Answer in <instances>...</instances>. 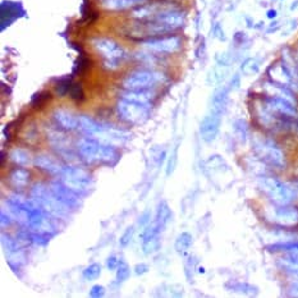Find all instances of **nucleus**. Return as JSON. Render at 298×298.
Listing matches in <instances>:
<instances>
[{
    "label": "nucleus",
    "mask_w": 298,
    "mask_h": 298,
    "mask_svg": "<svg viewBox=\"0 0 298 298\" xmlns=\"http://www.w3.org/2000/svg\"><path fill=\"white\" fill-rule=\"evenodd\" d=\"M77 150L82 160H84L87 164L113 166L120 159V154L116 146L104 144L92 137H83L78 141Z\"/></svg>",
    "instance_id": "nucleus-1"
},
{
    "label": "nucleus",
    "mask_w": 298,
    "mask_h": 298,
    "mask_svg": "<svg viewBox=\"0 0 298 298\" xmlns=\"http://www.w3.org/2000/svg\"><path fill=\"white\" fill-rule=\"evenodd\" d=\"M257 186L274 205H289L295 200L289 183H284L279 178L271 176L260 177L257 179Z\"/></svg>",
    "instance_id": "nucleus-2"
},
{
    "label": "nucleus",
    "mask_w": 298,
    "mask_h": 298,
    "mask_svg": "<svg viewBox=\"0 0 298 298\" xmlns=\"http://www.w3.org/2000/svg\"><path fill=\"white\" fill-rule=\"evenodd\" d=\"M31 199L35 201L42 210H45L49 215L53 217H66L69 214V210L66 205L60 202L54 193L51 192L50 187L42 184V183H36L31 190Z\"/></svg>",
    "instance_id": "nucleus-3"
},
{
    "label": "nucleus",
    "mask_w": 298,
    "mask_h": 298,
    "mask_svg": "<svg viewBox=\"0 0 298 298\" xmlns=\"http://www.w3.org/2000/svg\"><path fill=\"white\" fill-rule=\"evenodd\" d=\"M253 151L257 158L277 169H283L285 166V155L279 146L273 140L267 137L257 136L252 141Z\"/></svg>",
    "instance_id": "nucleus-4"
},
{
    "label": "nucleus",
    "mask_w": 298,
    "mask_h": 298,
    "mask_svg": "<svg viewBox=\"0 0 298 298\" xmlns=\"http://www.w3.org/2000/svg\"><path fill=\"white\" fill-rule=\"evenodd\" d=\"M92 46L104 58V66L106 69H116L120 66V62L126 56L124 49L113 39L96 37L92 40Z\"/></svg>",
    "instance_id": "nucleus-5"
},
{
    "label": "nucleus",
    "mask_w": 298,
    "mask_h": 298,
    "mask_svg": "<svg viewBox=\"0 0 298 298\" xmlns=\"http://www.w3.org/2000/svg\"><path fill=\"white\" fill-rule=\"evenodd\" d=\"M59 181L77 193H86L92 188L94 179L87 170L76 166H67L60 174Z\"/></svg>",
    "instance_id": "nucleus-6"
},
{
    "label": "nucleus",
    "mask_w": 298,
    "mask_h": 298,
    "mask_svg": "<svg viewBox=\"0 0 298 298\" xmlns=\"http://www.w3.org/2000/svg\"><path fill=\"white\" fill-rule=\"evenodd\" d=\"M116 109H118V114L120 118L130 124H142L150 116L149 104H140V102L130 101L126 99H120Z\"/></svg>",
    "instance_id": "nucleus-7"
},
{
    "label": "nucleus",
    "mask_w": 298,
    "mask_h": 298,
    "mask_svg": "<svg viewBox=\"0 0 298 298\" xmlns=\"http://www.w3.org/2000/svg\"><path fill=\"white\" fill-rule=\"evenodd\" d=\"M266 219L281 227H295L298 224V207L289 205H273L266 211Z\"/></svg>",
    "instance_id": "nucleus-8"
},
{
    "label": "nucleus",
    "mask_w": 298,
    "mask_h": 298,
    "mask_svg": "<svg viewBox=\"0 0 298 298\" xmlns=\"http://www.w3.org/2000/svg\"><path fill=\"white\" fill-rule=\"evenodd\" d=\"M158 73L152 70H136L133 73L128 74L124 81H123V88L130 90V91H136V90H150L152 86L156 84L159 81Z\"/></svg>",
    "instance_id": "nucleus-9"
},
{
    "label": "nucleus",
    "mask_w": 298,
    "mask_h": 298,
    "mask_svg": "<svg viewBox=\"0 0 298 298\" xmlns=\"http://www.w3.org/2000/svg\"><path fill=\"white\" fill-rule=\"evenodd\" d=\"M142 45L152 53L173 54L181 49L182 40L178 36H164V37H151L145 40Z\"/></svg>",
    "instance_id": "nucleus-10"
},
{
    "label": "nucleus",
    "mask_w": 298,
    "mask_h": 298,
    "mask_svg": "<svg viewBox=\"0 0 298 298\" xmlns=\"http://www.w3.org/2000/svg\"><path fill=\"white\" fill-rule=\"evenodd\" d=\"M150 21L158 22L160 25L168 27L170 31H174V30L184 25L186 14H184V12L176 9V8L165 7L162 12H159Z\"/></svg>",
    "instance_id": "nucleus-11"
},
{
    "label": "nucleus",
    "mask_w": 298,
    "mask_h": 298,
    "mask_svg": "<svg viewBox=\"0 0 298 298\" xmlns=\"http://www.w3.org/2000/svg\"><path fill=\"white\" fill-rule=\"evenodd\" d=\"M221 113L213 112L207 114L201 122L200 126V136L205 142H213L219 134L221 126Z\"/></svg>",
    "instance_id": "nucleus-12"
},
{
    "label": "nucleus",
    "mask_w": 298,
    "mask_h": 298,
    "mask_svg": "<svg viewBox=\"0 0 298 298\" xmlns=\"http://www.w3.org/2000/svg\"><path fill=\"white\" fill-rule=\"evenodd\" d=\"M50 190L54 193V196L60 201V202L66 205L68 209L70 210H74L77 209L81 205V201H80V193L74 192L73 190H70L69 187H67L64 183H62L60 181H56L50 184Z\"/></svg>",
    "instance_id": "nucleus-13"
},
{
    "label": "nucleus",
    "mask_w": 298,
    "mask_h": 298,
    "mask_svg": "<svg viewBox=\"0 0 298 298\" xmlns=\"http://www.w3.org/2000/svg\"><path fill=\"white\" fill-rule=\"evenodd\" d=\"M35 165L39 169L44 170L46 173H50L53 176H60L64 172V169L67 168L63 163L59 162L58 159L48 154H40L35 158Z\"/></svg>",
    "instance_id": "nucleus-14"
},
{
    "label": "nucleus",
    "mask_w": 298,
    "mask_h": 298,
    "mask_svg": "<svg viewBox=\"0 0 298 298\" xmlns=\"http://www.w3.org/2000/svg\"><path fill=\"white\" fill-rule=\"evenodd\" d=\"M54 120L58 127L64 131H76L78 130V116L76 114L67 110V109H56L53 114Z\"/></svg>",
    "instance_id": "nucleus-15"
},
{
    "label": "nucleus",
    "mask_w": 298,
    "mask_h": 298,
    "mask_svg": "<svg viewBox=\"0 0 298 298\" xmlns=\"http://www.w3.org/2000/svg\"><path fill=\"white\" fill-rule=\"evenodd\" d=\"M146 3L148 0H101V7L106 11H126Z\"/></svg>",
    "instance_id": "nucleus-16"
},
{
    "label": "nucleus",
    "mask_w": 298,
    "mask_h": 298,
    "mask_svg": "<svg viewBox=\"0 0 298 298\" xmlns=\"http://www.w3.org/2000/svg\"><path fill=\"white\" fill-rule=\"evenodd\" d=\"M269 76L271 78V82H274V83L287 86V87L291 88V77H289V73H288L283 62L273 64L270 69H269Z\"/></svg>",
    "instance_id": "nucleus-17"
},
{
    "label": "nucleus",
    "mask_w": 298,
    "mask_h": 298,
    "mask_svg": "<svg viewBox=\"0 0 298 298\" xmlns=\"http://www.w3.org/2000/svg\"><path fill=\"white\" fill-rule=\"evenodd\" d=\"M291 77V88L298 92V59L296 60L289 53L283 54V60Z\"/></svg>",
    "instance_id": "nucleus-18"
},
{
    "label": "nucleus",
    "mask_w": 298,
    "mask_h": 298,
    "mask_svg": "<svg viewBox=\"0 0 298 298\" xmlns=\"http://www.w3.org/2000/svg\"><path fill=\"white\" fill-rule=\"evenodd\" d=\"M9 182L12 186L17 190H23L26 188L30 182V172L23 168L13 169L9 174Z\"/></svg>",
    "instance_id": "nucleus-19"
},
{
    "label": "nucleus",
    "mask_w": 298,
    "mask_h": 298,
    "mask_svg": "<svg viewBox=\"0 0 298 298\" xmlns=\"http://www.w3.org/2000/svg\"><path fill=\"white\" fill-rule=\"evenodd\" d=\"M228 87H223L216 90L214 95H213V99H211L210 110L223 114L225 110V106H227V101H228Z\"/></svg>",
    "instance_id": "nucleus-20"
},
{
    "label": "nucleus",
    "mask_w": 298,
    "mask_h": 298,
    "mask_svg": "<svg viewBox=\"0 0 298 298\" xmlns=\"http://www.w3.org/2000/svg\"><path fill=\"white\" fill-rule=\"evenodd\" d=\"M154 94L151 92V90H136V91H126L122 94V99L130 100V101L140 102V104H149L151 101Z\"/></svg>",
    "instance_id": "nucleus-21"
},
{
    "label": "nucleus",
    "mask_w": 298,
    "mask_h": 298,
    "mask_svg": "<svg viewBox=\"0 0 298 298\" xmlns=\"http://www.w3.org/2000/svg\"><path fill=\"white\" fill-rule=\"evenodd\" d=\"M193 238L192 235L188 233V232H183L176 238V242H174V249L177 251V253L184 256L186 253L190 252L191 247H192Z\"/></svg>",
    "instance_id": "nucleus-22"
},
{
    "label": "nucleus",
    "mask_w": 298,
    "mask_h": 298,
    "mask_svg": "<svg viewBox=\"0 0 298 298\" xmlns=\"http://www.w3.org/2000/svg\"><path fill=\"white\" fill-rule=\"evenodd\" d=\"M170 220H172V210H170L168 203L165 202V201H162V202L159 203L158 210H156L155 223L163 229Z\"/></svg>",
    "instance_id": "nucleus-23"
},
{
    "label": "nucleus",
    "mask_w": 298,
    "mask_h": 298,
    "mask_svg": "<svg viewBox=\"0 0 298 298\" xmlns=\"http://www.w3.org/2000/svg\"><path fill=\"white\" fill-rule=\"evenodd\" d=\"M19 12H23L19 4L12 3V1H3V4H1V16L8 14V26L11 25L16 18L21 16Z\"/></svg>",
    "instance_id": "nucleus-24"
},
{
    "label": "nucleus",
    "mask_w": 298,
    "mask_h": 298,
    "mask_svg": "<svg viewBox=\"0 0 298 298\" xmlns=\"http://www.w3.org/2000/svg\"><path fill=\"white\" fill-rule=\"evenodd\" d=\"M267 251L270 252H293L298 251V239L296 241H287V242H278L266 246Z\"/></svg>",
    "instance_id": "nucleus-25"
},
{
    "label": "nucleus",
    "mask_w": 298,
    "mask_h": 298,
    "mask_svg": "<svg viewBox=\"0 0 298 298\" xmlns=\"http://www.w3.org/2000/svg\"><path fill=\"white\" fill-rule=\"evenodd\" d=\"M9 158H11L12 162L17 165H28L31 162V156H30V152L23 149H13V150L9 152Z\"/></svg>",
    "instance_id": "nucleus-26"
},
{
    "label": "nucleus",
    "mask_w": 298,
    "mask_h": 298,
    "mask_svg": "<svg viewBox=\"0 0 298 298\" xmlns=\"http://www.w3.org/2000/svg\"><path fill=\"white\" fill-rule=\"evenodd\" d=\"M227 288L233 292H241L246 295H256L257 293V288L247 284V283H242V281H232L231 284H227Z\"/></svg>",
    "instance_id": "nucleus-27"
},
{
    "label": "nucleus",
    "mask_w": 298,
    "mask_h": 298,
    "mask_svg": "<svg viewBox=\"0 0 298 298\" xmlns=\"http://www.w3.org/2000/svg\"><path fill=\"white\" fill-rule=\"evenodd\" d=\"M162 231V228L159 227L156 223H150V224H148L146 227H144L142 228V232H141L140 234V239L144 242V241H148V239L150 238H154V237H158L159 232Z\"/></svg>",
    "instance_id": "nucleus-28"
},
{
    "label": "nucleus",
    "mask_w": 298,
    "mask_h": 298,
    "mask_svg": "<svg viewBox=\"0 0 298 298\" xmlns=\"http://www.w3.org/2000/svg\"><path fill=\"white\" fill-rule=\"evenodd\" d=\"M83 278L86 281H95L101 275V265L98 263H94L91 265H88L82 273Z\"/></svg>",
    "instance_id": "nucleus-29"
},
{
    "label": "nucleus",
    "mask_w": 298,
    "mask_h": 298,
    "mask_svg": "<svg viewBox=\"0 0 298 298\" xmlns=\"http://www.w3.org/2000/svg\"><path fill=\"white\" fill-rule=\"evenodd\" d=\"M241 69H242L243 74H246V76H251V74L257 73L260 69L259 60L255 59V58H248V59H246L245 62H243Z\"/></svg>",
    "instance_id": "nucleus-30"
},
{
    "label": "nucleus",
    "mask_w": 298,
    "mask_h": 298,
    "mask_svg": "<svg viewBox=\"0 0 298 298\" xmlns=\"http://www.w3.org/2000/svg\"><path fill=\"white\" fill-rule=\"evenodd\" d=\"M160 248V241H159V237H154V238H150L148 241H144L142 242V251H144L145 255H152L158 249Z\"/></svg>",
    "instance_id": "nucleus-31"
},
{
    "label": "nucleus",
    "mask_w": 298,
    "mask_h": 298,
    "mask_svg": "<svg viewBox=\"0 0 298 298\" xmlns=\"http://www.w3.org/2000/svg\"><path fill=\"white\" fill-rule=\"evenodd\" d=\"M131 275V267L130 265L124 261V260H120L119 266L116 269V281L118 283H123L126 281Z\"/></svg>",
    "instance_id": "nucleus-32"
},
{
    "label": "nucleus",
    "mask_w": 298,
    "mask_h": 298,
    "mask_svg": "<svg viewBox=\"0 0 298 298\" xmlns=\"http://www.w3.org/2000/svg\"><path fill=\"white\" fill-rule=\"evenodd\" d=\"M50 99H51V94H50V92L42 91V92H39V94H36V95H33V98H32V100H31V104L33 108L39 109L45 105L46 102L49 101Z\"/></svg>",
    "instance_id": "nucleus-33"
},
{
    "label": "nucleus",
    "mask_w": 298,
    "mask_h": 298,
    "mask_svg": "<svg viewBox=\"0 0 298 298\" xmlns=\"http://www.w3.org/2000/svg\"><path fill=\"white\" fill-rule=\"evenodd\" d=\"M72 84L73 83H72V80H70L69 77L62 78V80H59V82H58L55 86L56 94H58L59 96L67 95V94H69Z\"/></svg>",
    "instance_id": "nucleus-34"
},
{
    "label": "nucleus",
    "mask_w": 298,
    "mask_h": 298,
    "mask_svg": "<svg viewBox=\"0 0 298 298\" xmlns=\"http://www.w3.org/2000/svg\"><path fill=\"white\" fill-rule=\"evenodd\" d=\"M177 162H178V146L173 149V151L169 155L168 159V164H166V176L170 177L176 170L177 166Z\"/></svg>",
    "instance_id": "nucleus-35"
},
{
    "label": "nucleus",
    "mask_w": 298,
    "mask_h": 298,
    "mask_svg": "<svg viewBox=\"0 0 298 298\" xmlns=\"http://www.w3.org/2000/svg\"><path fill=\"white\" fill-rule=\"evenodd\" d=\"M69 95H70V98L73 99L74 101H77V102H82L84 100L83 88H82V86L80 83L72 84V87H70V91H69Z\"/></svg>",
    "instance_id": "nucleus-36"
},
{
    "label": "nucleus",
    "mask_w": 298,
    "mask_h": 298,
    "mask_svg": "<svg viewBox=\"0 0 298 298\" xmlns=\"http://www.w3.org/2000/svg\"><path fill=\"white\" fill-rule=\"evenodd\" d=\"M133 235H134V227H128V228L124 231V233L122 234V237H120L119 245L122 246V247H127V246L132 242Z\"/></svg>",
    "instance_id": "nucleus-37"
},
{
    "label": "nucleus",
    "mask_w": 298,
    "mask_h": 298,
    "mask_svg": "<svg viewBox=\"0 0 298 298\" xmlns=\"http://www.w3.org/2000/svg\"><path fill=\"white\" fill-rule=\"evenodd\" d=\"M105 296V288L102 287V285H94V287L90 289V297L92 298H100V297H104Z\"/></svg>",
    "instance_id": "nucleus-38"
},
{
    "label": "nucleus",
    "mask_w": 298,
    "mask_h": 298,
    "mask_svg": "<svg viewBox=\"0 0 298 298\" xmlns=\"http://www.w3.org/2000/svg\"><path fill=\"white\" fill-rule=\"evenodd\" d=\"M119 263H120V260L118 259L116 255H112V256H109L108 260H106V267H108V270H110V271L116 270V269H118V266H119Z\"/></svg>",
    "instance_id": "nucleus-39"
},
{
    "label": "nucleus",
    "mask_w": 298,
    "mask_h": 298,
    "mask_svg": "<svg viewBox=\"0 0 298 298\" xmlns=\"http://www.w3.org/2000/svg\"><path fill=\"white\" fill-rule=\"evenodd\" d=\"M150 219H151V214L150 211H145L144 214L141 215L140 219H138V225L141 228H144L148 224H150Z\"/></svg>",
    "instance_id": "nucleus-40"
},
{
    "label": "nucleus",
    "mask_w": 298,
    "mask_h": 298,
    "mask_svg": "<svg viewBox=\"0 0 298 298\" xmlns=\"http://www.w3.org/2000/svg\"><path fill=\"white\" fill-rule=\"evenodd\" d=\"M149 270H150V266L145 263L137 264L136 266H134V273H136L137 275H144V274L149 273Z\"/></svg>",
    "instance_id": "nucleus-41"
},
{
    "label": "nucleus",
    "mask_w": 298,
    "mask_h": 298,
    "mask_svg": "<svg viewBox=\"0 0 298 298\" xmlns=\"http://www.w3.org/2000/svg\"><path fill=\"white\" fill-rule=\"evenodd\" d=\"M12 221H13V216L11 214H7L3 209L1 210V227L3 228L4 227H9L12 224Z\"/></svg>",
    "instance_id": "nucleus-42"
},
{
    "label": "nucleus",
    "mask_w": 298,
    "mask_h": 298,
    "mask_svg": "<svg viewBox=\"0 0 298 298\" xmlns=\"http://www.w3.org/2000/svg\"><path fill=\"white\" fill-rule=\"evenodd\" d=\"M289 186H291L292 191H293L295 199H297V197H298V179H295V181L289 182Z\"/></svg>",
    "instance_id": "nucleus-43"
},
{
    "label": "nucleus",
    "mask_w": 298,
    "mask_h": 298,
    "mask_svg": "<svg viewBox=\"0 0 298 298\" xmlns=\"http://www.w3.org/2000/svg\"><path fill=\"white\" fill-rule=\"evenodd\" d=\"M275 17H277V11H275V9H270V11L267 12V18L273 19V18Z\"/></svg>",
    "instance_id": "nucleus-44"
},
{
    "label": "nucleus",
    "mask_w": 298,
    "mask_h": 298,
    "mask_svg": "<svg viewBox=\"0 0 298 298\" xmlns=\"http://www.w3.org/2000/svg\"><path fill=\"white\" fill-rule=\"evenodd\" d=\"M297 59H298V58H297Z\"/></svg>",
    "instance_id": "nucleus-45"
}]
</instances>
